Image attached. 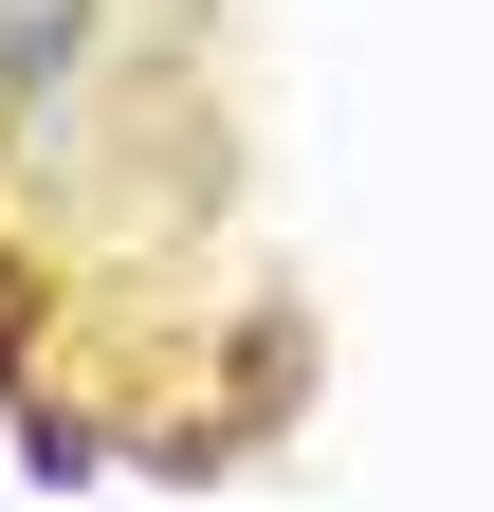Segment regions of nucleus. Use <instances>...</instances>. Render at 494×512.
I'll use <instances>...</instances> for the list:
<instances>
[{"label":"nucleus","mask_w":494,"mask_h":512,"mask_svg":"<svg viewBox=\"0 0 494 512\" xmlns=\"http://www.w3.org/2000/svg\"><path fill=\"white\" fill-rule=\"evenodd\" d=\"M19 330H37V275L0 256V384H19Z\"/></svg>","instance_id":"nucleus-3"},{"label":"nucleus","mask_w":494,"mask_h":512,"mask_svg":"<svg viewBox=\"0 0 494 512\" xmlns=\"http://www.w3.org/2000/svg\"><path fill=\"white\" fill-rule=\"evenodd\" d=\"M92 458H110V439H92V421H74V403H19V476H37V494H74V476H92Z\"/></svg>","instance_id":"nucleus-2"},{"label":"nucleus","mask_w":494,"mask_h":512,"mask_svg":"<svg viewBox=\"0 0 494 512\" xmlns=\"http://www.w3.org/2000/svg\"><path fill=\"white\" fill-rule=\"evenodd\" d=\"M92 74V0H0V110H55Z\"/></svg>","instance_id":"nucleus-1"}]
</instances>
